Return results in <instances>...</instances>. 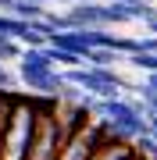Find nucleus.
Instances as JSON below:
<instances>
[{"label":"nucleus","mask_w":157,"mask_h":160,"mask_svg":"<svg viewBox=\"0 0 157 160\" xmlns=\"http://www.w3.org/2000/svg\"><path fill=\"white\" fill-rule=\"evenodd\" d=\"M36 107H39V114H36V139H32L29 160H61L68 139L75 135L57 114L61 100L57 96H36Z\"/></svg>","instance_id":"f257e3e1"},{"label":"nucleus","mask_w":157,"mask_h":160,"mask_svg":"<svg viewBox=\"0 0 157 160\" xmlns=\"http://www.w3.org/2000/svg\"><path fill=\"white\" fill-rule=\"evenodd\" d=\"M93 118L107 121L122 142H136L139 135H146V132H150V118H146L139 107H136V100H132V96L97 100V103H93Z\"/></svg>","instance_id":"f03ea898"},{"label":"nucleus","mask_w":157,"mask_h":160,"mask_svg":"<svg viewBox=\"0 0 157 160\" xmlns=\"http://www.w3.org/2000/svg\"><path fill=\"white\" fill-rule=\"evenodd\" d=\"M18 78L22 86L32 92V96H61L64 89V75L57 71V64L50 61L47 46H36V50H25L22 61H18Z\"/></svg>","instance_id":"7ed1b4c3"},{"label":"nucleus","mask_w":157,"mask_h":160,"mask_svg":"<svg viewBox=\"0 0 157 160\" xmlns=\"http://www.w3.org/2000/svg\"><path fill=\"white\" fill-rule=\"evenodd\" d=\"M36 96L32 92H22L11 110V121H7V135H4V160H29L32 139H36Z\"/></svg>","instance_id":"20e7f679"},{"label":"nucleus","mask_w":157,"mask_h":160,"mask_svg":"<svg viewBox=\"0 0 157 160\" xmlns=\"http://www.w3.org/2000/svg\"><path fill=\"white\" fill-rule=\"evenodd\" d=\"M64 82L86 89L93 100H111V96H122V92H139V86L125 82L114 68H93V64H82V68H68L61 71Z\"/></svg>","instance_id":"39448f33"},{"label":"nucleus","mask_w":157,"mask_h":160,"mask_svg":"<svg viewBox=\"0 0 157 160\" xmlns=\"http://www.w3.org/2000/svg\"><path fill=\"white\" fill-rule=\"evenodd\" d=\"M111 142H118V135H114V128L107 125V121H100V118H93L89 125H82L75 135L68 139V146H64V153H61V160H93L104 146H111Z\"/></svg>","instance_id":"423d86ee"},{"label":"nucleus","mask_w":157,"mask_h":160,"mask_svg":"<svg viewBox=\"0 0 157 160\" xmlns=\"http://www.w3.org/2000/svg\"><path fill=\"white\" fill-rule=\"evenodd\" d=\"M71 18V29H107V4H71L68 11Z\"/></svg>","instance_id":"0eeeda50"},{"label":"nucleus","mask_w":157,"mask_h":160,"mask_svg":"<svg viewBox=\"0 0 157 160\" xmlns=\"http://www.w3.org/2000/svg\"><path fill=\"white\" fill-rule=\"evenodd\" d=\"M93 160H139V153H136V142H122V139H118V142L104 146Z\"/></svg>","instance_id":"6e6552de"},{"label":"nucleus","mask_w":157,"mask_h":160,"mask_svg":"<svg viewBox=\"0 0 157 160\" xmlns=\"http://www.w3.org/2000/svg\"><path fill=\"white\" fill-rule=\"evenodd\" d=\"M11 14L22 18V22H39V18H47V7H43V4H32V0H18Z\"/></svg>","instance_id":"1a4fd4ad"},{"label":"nucleus","mask_w":157,"mask_h":160,"mask_svg":"<svg viewBox=\"0 0 157 160\" xmlns=\"http://www.w3.org/2000/svg\"><path fill=\"white\" fill-rule=\"evenodd\" d=\"M118 61H122V53L107 50V46H97V50H89V57H86V64H93V68H114Z\"/></svg>","instance_id":"9d476101"},{"label":"nucleus","mask_w":157,"mask_h":160,"mask_svg":"<svg viewBox=\"0 0 157 160\" xmlns=\"http://www.w3.org/2000/svg\"><path fill=\"white\" fill-rule=\"evenodd\" d=\"M107 4H122V7H132V11H139V22H146V18L157 14V7L150 4V0H107Z\"/></svg>","instance_id":"9b49d317"},{"label":"nucleus","mask_w":157,"mask_h":160,"mask_svg":"<svg viewBox=\"0 0 157 160\" xmlns=\"http://www.w3.org/2000/svg\"><path fill=\"white\" fill-rule=\"evenodd\" d=\"M22 43H18V39H7V36H4V39H0V64H7V61H22Z\"/></svg>","instance_id":"f8f14e48"},{"label":"nucleus","mask_w":157,"mask_h":160,"mask_svg":"<svg viewBox=\"0 0 157 160\" xmlns=\"http://www.w3.org/2000/svg\"><path fill=\"white\" fill-rule=\"evenodd\" d=\"M18 82H22V78H14V75H11V71H7V68H4V64H0V89H14V86H18Z\"/></svg>","instance_id":"ddd939ff"},{"label":"nucleus","mask_w":157,"mask_h":160,"mask_svg":"<svg viewBox=\"0 0 157 160\" xmlns=\"http://www.w3.org/2000/svg\"><path fill=\"white\" fill-rule=\"evenodd\" d=\"M139 50H146V53H157V36H143V39H139Z\"/></svg>","instance_id":"4468645a"},{"label":"nucleus","mask_w":157,"mask_h":160,"mask_svg":"<svg viewBox=\"0 0 157 160\" xmlns=\"http://www.w3.org/2000/svg\"><path fill=\"white\" fill-rule=\"evenodd\" d=\"M14 4H18V0H0V11H4V14H11V11H14Z\"/></svg>","instance_id":"2eb2a0df"},{"label":"nucleus","mask_w":157,"mask_h":160,"mask_svg":"<svg viewBox=\"0 0 157 160\" xmlns=\"http://www.w3.org/2000/svg\"><path fill=\"white\" fill-rule=\"evenodd\" d=\"M146 29H150V36H157V14H154V18H146Z\"/></svg>","instance_id":"dca6fc26"},{"label":"nucleus","mask_w":157,"mask_h":160,"mask_svg":"<svg viewBox=\"0 0 157 160\" xmlns=\"http://www.w3.org/2000/svg\"><path fill=\"white\" fill-rule=\"evenodd\" d=\"M32 4H43V7H50V4H68V0H32Z\"/></svg>","instance_id":"f3484780"},{"label":"nucleus","mask_w":157,"mask_h":160,"mask_svg":"<svg viewBox=\"0 0 157 160\" xmlns=\"http://www.w3.org/2000/svg\"><path fill=\"white\" fill-rule=\"evenodd\" d=\"M150 132L157 135V114H150Z\"/></svg>","instance_id":"a211bd4d"},{"label":"nucleus","mask_w":157,"mask_h":160,"mask_svg":"<svg viewBox=\"0 0 157 160\" xmlns=\"http://www.w3.org/2000/svg\"><path fill=\"white\" fill-rule=\"evenodd\" d=\"M71 4H100V0H71Z\"/></svg>","instance_id":"6ab92c4d"},{"label":"nucleus","mask_w":157,"mask_h":160,"mask_svg":"<svg viewBox=\"0 0 157 160\" xmlns=\"http://www.w3.org/2000/svg\"><path fill=\"white\" fill-rule=\"evenodd\" d=\"M139 160H143V157H139Z\"/></svg>","instance_id":"aec40b11"}]
</instances>
